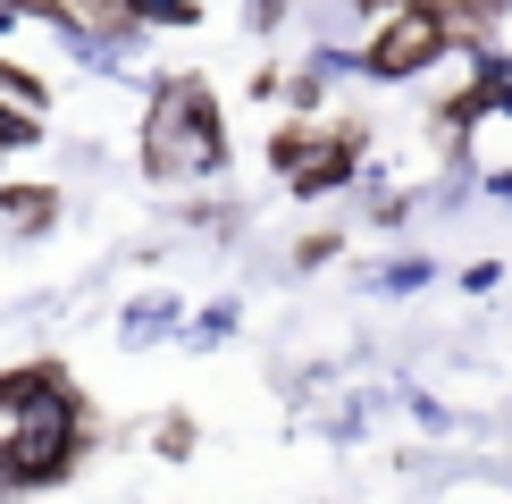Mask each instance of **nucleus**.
<instances>
[{
    "label": "nucleus",
    "mask_w": 512,
    "mask_h": 504,
    "mask_svg": "<svg viewBox=\"0 0 512 504\" xmlns=\"http://www.w3.org/2000/svg\"><path fill=\"white\" fill-rule=\"evenodd\" d=\"M76 437H84V412H76V395H68L59 370L0 378V479H9V488L59 479L68 454H76Z\"/></svg>",
    "instance_id": "obj_1"
},
{
    "label": "nucleus",
    "mask_w": 512,
    "mask_h": 504,
    "mask_svg": "<svg viewBox=\"0 0 512 504\" xmlns=\"http://www.w3.org/2000/svg\"><path fill=\"white\" fill-rule=\"evenodd\" d=\"M429 51H445V26H437L429 9H412V17H395V26L378 34L370 76H412V68H429Z\"/></svg>",
    "instance_id": "obj_3"
},
{
    "label": "nucleus",
    "mask_w": 512,
    "mask_h": 504,
    "mask_svg": "<svg viewBox=\"0 0 512 504\" xmlns=\"http://www.w3.org/2000/svg\"><path fill=\"white\" fill-rule=\"evenodd\" d=\"M126 9L152 17V26H185V17H194V0H126Z\"/></svg>",
    "instance_id": "obj_4"
},
{
    "label": "nucleus",
    "mask_w": 512,
    "mask_h": 504,
    "mask_svg": "<svg viewBox=\"0 0 512 504\" xmlns=\"http://www.w3.org/2000/svg\"><path fill=\"white\" fill-rule=\"evenodd\" d=\"M219 168V126H210V93L202 84H177L160 93V126H152V168Z\"/></svg>",
    "instance_id": "obj_2"
},
{
    "label": "nucleus",
    "mask_w": 512,
    "mask_h": 504,
    "mask_svg": "<svg viewBox=\"0 0 512 504\" xmlns=\"http://www.w3.org/2000/svg\"><path fill=\"white\" fill-rule=\"evenodd\" d=\"M168 320H177V303H143V311H135V328H126V336H160Z\"/></svg>",
    "instance_id": "obj_5"
}]
</instances>
